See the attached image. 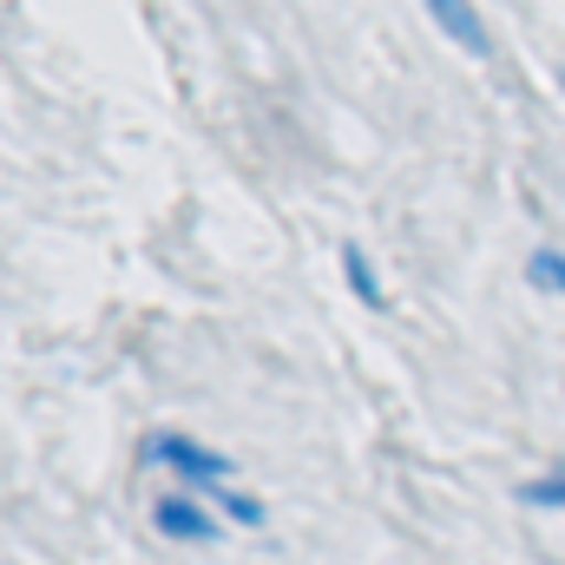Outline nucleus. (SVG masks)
I'll list each match as a JSON object with an SVG mask.
<instances>
[{"instance_id": "nucleus-1", "label": "nucleus", "mask_w": 565, "mask_h": 565, "mask_svg": "<svg viewBox=\"0 0 565 565\" xmlns=\"http://www.w3.org/2000/svg\"><path fill=\"white\" fill-rule=\"evenodd\" d=\"M139 460L145 467H171L184 487H211V493H224L231 473H237L231 454H217V447H204V440H191V434H145Z\"/></svg>"}, {"instance_id": "nucleus-2", "label": "nucleus", "mask_w": 565, "mask_h": 565, "mask_svg": "<svg viewBox=\"0 0 565 565\" xmlns=\"http://www.w3.org/2000/svg\"><path fill=\"white\" fill-rule=\"evenodd\" d=\"M151 526H158V540H171V546H217V540H224V520H217L211 507H198L191 493H164V500L151 507Z\"/></svg>"}, {"instance_id": "nucleus-3", "label": "nucleus", "mask_w": 565, "mask_h": 565, "mask_svg": "<svg viewBox=\"0 0 565 565\" xmlns=\"http://www.w3.org/2000/svg\"><path fill=\"white\" fill-rule=\"evenodd\" d=\"M427 20H434L454 46H467V53H493V33H487L480 7H467V0H427Z\"/></svg>"}, {"instance_id": "nucleus-4", "label": "nucleus", "mask_w": 565, "mask_h": 565, "mask_svg": "<svg viewBox=\"0 0 565 565\" xmlns=\"http://www.w3.org/2000/svg\"><path fill=\"white\" fill-rule=\"evenodd\" d=\"M342 277H349V289H355L362 309H388V282L375 277V264H369L362 244H342Z\"/></svg>"}, {"instance_id": "nucleus-5", "label": "nucleus", "mask_w": 565, "mask_h": 565, "mask_svg": "<svg viewBox=\"0 0 565 565\" xmlns=\"http://www.w3.org/2000/svg\"><path fill=\"white\" fill-rule=\"evenodd\" d=\"M513 500L520 507H546V513H565V454L546 467V473H533V480H520L513 487Z\"/></svg>"}, {"instance_id": "nucleus-6", "label": "nucleus", "mask_w": 565, "mask_h": 565, "mask_svg": "<svg viewBox=\"0 0 565 565\" xmlns=\"http://www.w3.org/2000/svg\"><path fill=\"white\" fill-rule=\"evenodd\" d=\"M526 282L546 289V296H565V250L559 244H540V250L526 257Z\"/></svg>"}, {"instance_id": "nucleus-7", "label": "nucleus", "mask_w": 565, "mask_h": 565, "mask_svg": "<svg viewBox=\"0 0 565 565\" xmlns=\"http://www.w3.org/2000/svg\"><path fill=\"white\" fill-rule=\"evenodd\" d=\"M217 507H224L237 526H264V520H270V507H264L257 493H231V487H224V493H217Z\"/></svg>"}, {"instance_id": "nucleus-8", "label": "nucleus", "mask_w": 565, "mask_h": 565, "mask_svg": "<svg viewBox=\"0 0 565 565\" xmlns=\"http://www.w3.org/2000/svg\"><path fill=\"white\" fill-rule=\"evenodd\" d=\"M559 86H565V66H559Z\"/></svg>"}]
</instances>
